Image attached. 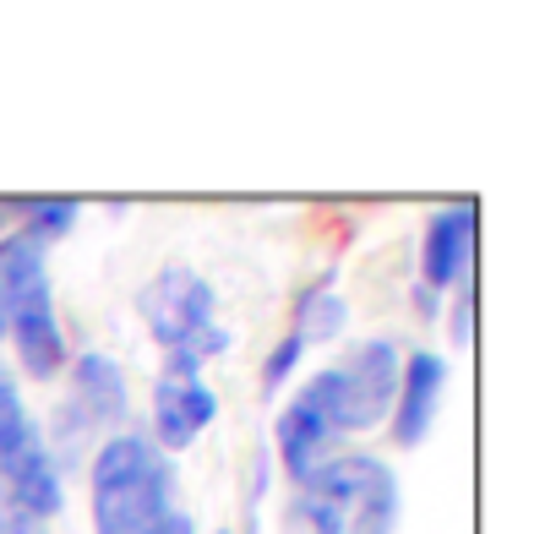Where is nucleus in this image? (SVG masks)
<instances>
[{"mask_svg": "<svg viewBox=\"0 0 556 534\" xmlns=\"http://www.w3.org/2000/svg\"><path fill=\"white\" fill-rule=\"evenodd\" d=\"M442 387H447V360L431 355V349H415L404 355V371H399V393H393V442L399 447H420L437 409H442Z\"/></svg>", "mask_w": 556, "mask_h": 534, "instance_id": "6e6552de", "label": "nucleus"}, {"mask_svg": "<svg viewBox=\"0 0 556 534\" xmlns=\"http://www.w3.org/2000/svg\"><path fill=\"white\" fill-rule=\"evenodd\" d=\"M88 496H93V534H153V523L175 512L169 453H159L153 436L142 431L104 436L88 469Z\"/></svg>", "mask_w": 556, "mask_h": 534, "instance_id": "f257e3e1", "label": "nucleus"}, {"mask_svg": "<svg viewBox=\"0 0 556 534\" xmlns=\"http://www.w3.org/2000/svg\"><path fill=\"white\" fill-rule=\"evenodd\" d=\"M469 333H475V295L458 301V322H453V339H458V344H469Z\"/></svg>", "mask_w": 556, "mask_h": 534, "instance_id": "dca6fc26", "label": "nucleus"}, {"mask_svg": "<svg viewBox=\"0 0 556 534\" xmlns=\"http://www.w3.org/2000/svg\"><path fill=\"white\" fill-rule=\"evenodd\" d=\"M153 534H197V523H191L186 512H164V518L153 523Z\"/></svg>", "mask_w": 556, "mask_h": 534, "instance_id": "f3484780", "label": "nucleus"}, {"mask_svg": "<svg viewBox=\"0 0 556 534\" xmlns=\"http://www.w3.org/2000/svg\"><path fill=\"white\" fill-rule=\"evenodd\" d=\"M61 512V469L23 404L17 377L0 366V534H50Z\"/></svg>", "mask_w": 556, "mask_h": 534, "instance_id": "f03ea898", "label": "nucleus"}, {"mask_svg": "<svg viewBox=\"0 0 556 534\" xmlns=\"http://www.w3.org/2000/svg\"><path fill=\"white\" fill-rule=\"evenodd\" d=\"M45 284H50V274H45V245L39 240H28L23 229L0 240V339H7L12 312Z\"/></svg>", "mask_w": 556, "mask_h": 534, "instance_id": "f8f14e48", "label": "nucleus"}, {"mask_svg": "<svg viewBox=\"0 0 556 534\" xmlns=\"http://www.w3.org/2000/svg\"><path fill=\"white\" fill-rule=\"evenodd\" d=\"M137 312H142V328L164 349H186L191 339L218 328V295L197 267H164V274H153L137 290Z\"/></svg>", "mask_w": 556, "mask_h": 534, "instance_id": "39448f33", "label": "nucleus"}, {"mask_svg": "<svg viewBox=\"0 0 556 534\" xmlns=\"http://www.w3.org/2000/svg\"><path fill=\"white\" fill-rule=\"evenodd\" d=\"M475 262V207L458 202V207H442L431 224H426V240H420V284L431 295H442L447 284H458Z\"/></svg>", "mask_w": 556, "mask_h": 534, "instance_id": "1a4fd4ad", "label": "nucleus"}, {"mask_svg": "<svg viewBox=\"0 0 556 534\" xmlns=\"http://www.w3.org/2000/svg\"><path fill=\"white\" fill-rule=\"evenodd\" d=\"M218 415V393L202 382V371H164L153 387V447L159 453H180L191 447Z\"/></svg>", "mask_w": 556, "mask_h": 534, "instance_id": "423d86ee", "label": "nucleus"}, {"mask_svg": "<svg viewBox=\"0 0 556 534\" xmlns=\"http://www.w3.org/2000/svg\"><path fill=\"white\" fill-rule=\"evenodd\" d=\"M312 534H388L399 518V480L371 453H333L295 491Z\"/></svg>", "mask_w": 556, "mask_h": 534, "instance_id": "7ed1b4c3", "label": "nucleus"}, {"mask_svg": "<svg viewBox=\"0 0 556 534\" xmlns=\"http://www.w3.org/2000/svg\"><path fill=\"white\" fill-rule=\"evenodd\" d=\"M399 371H404V349L393 339H366L350 349L344 366H323L301 398L344 436V431H371L382 425V415L393 409L399 393Z\"/></svg>", "mask_w": 556, "mask_h": 534, "instance_id": "20e7f679", "label": "nucleus"}, {"mask_svg": "<svg viewBox=\"0 0 556 534\" xmlns=\"http://www.w3.org/2000/svg\"><path fill=\"white\" fill-rule=\"evenodd\" d=\"M339 328H344V295H339L333 279H317L312 290L295 295V328L290 333L301 344H328V339H339Z\"/></svg>", "mask_w": 556, "mask_h": 534, "instance_id": "ddd939ff", "label": "nucleus"}, {"mask_svg": "<svg viewBox=\"0 0 556 534\" xmlns=\"http://www.w3.org/2000/svg\"><path fill=\"white\" fill-rule=\"evenodd\" d=\"M301 355H306V344H301L295 333L278 339V344H273V355H267V366H262V393H285V382L295 377Z\"/></svg>", "mask_w": 556, "mask_h": 534, "instance_id": "2eb2a0df", "label": "nucleus"}, {"mask_svg": "<svg viewBox=\"0 0 556 534\" xmlns=\"http://www.w3.org/2000/svg\"><path fill=\"white\" fill-rule=\"evenodd\" d=\"M7 339H12V349H17V360H23V377H34V382H50V377H61V371L72 366V349H66V333H61L50 284L34 290V295L12 312Z\"/></svg>", "mask_w": 556, "mask_h": 534, "instance_id": "0eeeda50", "label": "nucleus"}, {"mask_svg": "<svg viewBox=\"0 0 556 534\" xmlns=\"http://www.w3.org/2000/svg\"><path fill=\"white\" fill-rule=\"evenodd\" d=\"M72 224H77V202H66V196H34V202H23V234L39 240L45 251L61 234H72Z\"/></svg>", "mask_w": 556, "mask_h": 534, "instance_id": "4468645a", "label": "nucleus"}, {"mask_svg": "<svg viewBox=\"0 0 556 534\" xmlns=\"http://www.w3.org/2000/svg\"><path fill=\"white\" fill-rule=\"evenodd\" d=\"M333 447H339V431H333L301 393L278 409V420H273V453H278V463L290 469L295 485H301L312 469H323V463L333 458Z\"/></svg>", "mask_w": 556, "mask_h": 534, "instance_id": "9d476101", "label": "nucleus"}, {"mask_svg": "<svg viewBox=\"0 0 556 534\" xmlns=\"http://www.w3.org/2000/svg\"><path fill=\"white\" fill-rule=\"evenodd\" d=\"M121 415H126V371H121L110 355H99V349L77 355V360H72V404H66V420H77V425H115Z\"/></svg>", "mask_w": 556, "mask_h": 534, "instance_id": "9b49d317", "label": "nucleus"}]
</instances>
